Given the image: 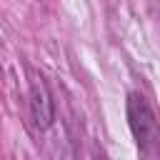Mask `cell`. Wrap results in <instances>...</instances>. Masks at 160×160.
<instances>
[{
  "label": "cell",
  "mask_w": 160,
  "mask_h": 160,
  "mask_svg": "<svg viewBox=\"0 0 160 160\" xmlns=\"http://www.w3.org/2000/svg\"><path fill=\"white\" fill-rule=\"evenodd\" d=\"M30 115L40 130H48L55 120V105H52V98L42 78H32L30 82Z\"/></svg>",
  "instance_id": "2"
},
{
  "label": "cell",
  "mask_w": 160,
  "mask_h": 160,
  "mask_svg": "<svg viewBox=\"0 0 160 160\" xmlns=\"http://www.w3.org/2000/svg\"><path fill=\"white\" fill-rule=\"evenodd\" d=\"M125 112H128V125H130V132H132L140 152L145 158H155L160 152V122H158L150 102L140 92H130L128 102H125Z\"/></svg>",
  "instance_id": "1"
}]
</instances>
